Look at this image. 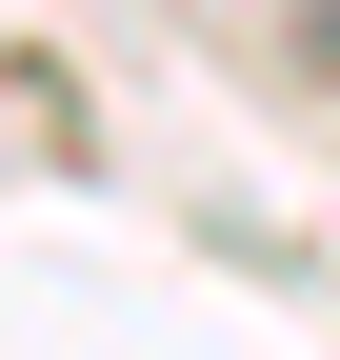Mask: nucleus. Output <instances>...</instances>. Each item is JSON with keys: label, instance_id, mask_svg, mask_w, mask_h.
<instances>
[{"label": "nucleus", "instance_id": "nucleus-1", "mask_svg": "<svg viewBox=\"0 0 340 360\" xmlns=\"http://www.w3.org/2000/svg\"><path fill=\"white\" fill-rule=\"evenodd\" d=\"M320 60H340V0H320Z\"/></svg>", "mask_w": 340, "mask_h": 360}]
</instances>
